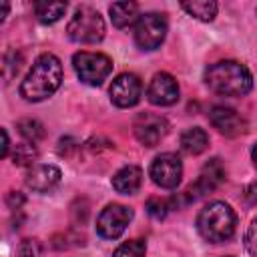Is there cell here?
I'll return each instance as SVG.
<instances>
[{
    "instance_id": "1",
    "label": "cell",
    "mask_w": 257,
    "mask_h": 257,
    "mask_svg": "<svg viewBox=\"0 0 257 257\" xmlns=\"http://www.w3.org/2000/svg\"><path fill=\"white\" fill-rule=\"evenodd\" d=\"M60 80H62L60 60L54 54L44 52L34 60L30 72L22 80L20 94L30 102H40V100L52 96L58 90Z\"/></svg>"
},
{
    "instance_id": "2",
    "label": "cell",
    "mask_w": 257,
    "mask_h": 257,
    "mask_svg": "<svg viewBox=\"0 0 257 257\" xmlns=\"http://www.w3.org/2000/svg\"><path fill=\"white\" fill-rule=\"evenodd\" d=\"M207 86L221 96H245L253 88L249 68L237 60H219L205 70Z\"/></svg>"
},
{
    "instance_id": "3",
    "label": "cell",
    "mask_w": 257,
    "mask_h": 257,
    "mask_svg": "<svg viewBox=\"0 0 257 257\" xmlns=\"http://www.w3.org/2000/svg\"><path fill=\"white\" fill-rule=\"evenodd\" d=\"M235 225H237L235 211L223 201H213L205 205L197 217V229L201 237L209 243L229 241L235 233Z\"/></svg>"
},
{
    "instance_id": "4",
    "label": "cell",
    "mask_w": 257,
    "mask_h": 257,
    "mask_svg": "<svg viewBox=\"0 0 257 257\" xmlns=\"http://www.w3.org/2000/svg\"><path fill=\"white\" fill-rule=\"evenodd\" d=\"M68 38L78 44H96L104 38V20L102 16L90 8V6H80L72 14L68 26H66Z\"/></svg>"
},
{
    "instance_id": "5",
    "label": "cell",
    "mask_w": 257,
    "mask_h": 257,
    "mask_svg": "<svg viewBox=\"0 0 257 257\" xmlns=\"http://www.w3.org/2000/svg\"><path fill=\"white\" fill-rule=\"evenodd\" d=\"M72 66L78 74V78L84 84L98 86L112 70V60L102 52H76L72 56Z\"/></svg>"
},
{
    "instance_id": "6",
    "label": "cell",
    "mask_w": 257,
    "mask_h": 257,
    "mask_svg": "<svg viewBox=\"0 0 257 257\" xmlns=\"http://www.w3.org/2000/svg\"><path fill=\"white\" fill-rule=\"evenodd\" d=\"M167 36V18L159 12L141 14L135 24V42L141 50H155Z\"/></svg>"
},
{
    "instance_id": "7",
    "label": "cell",
    "mask_w": 257,
    "mask_h": 257,
    "mask_svg": "<svg viewBox=\"0 0 257 257\" xmlns=\"http://www.w3.org/2000/svg\"><path fill=\"white\" fill-rule=\"evenodd\" d=\"M131 221H133V209L126 205L112 203L100 211L96 219V231L102 239H116L124 233Z\"/></svg>"
},
{
    "instance_id": "8",
    "label": "cell",
    "mask_w": 257,
    "mask_h": 257,
    "mask_svg": "<svg viewBox=\"0 0 257 257\" xmlns=\"http://www.w3.org/2000/svg\"><path fill=\"white\" fill-rule=\"evenodd\" d=\"M151 179L161 189H175L183 177V163L175 153L159 155L151 165Z\"/></svg>"
},
{
    "instance_id": "9",
    "label": "cell",
    "mask_w": 257,
    "mask_h": 257,
    "mask_svg": "<svg viewBox=\"0 0 257 257\" xmlns=\"http://www.w3.org/2000/svg\"><path fill=\"white\" fill-rule=\"evenodd\" d=\"M133 131H135V137L139 139L141 145L155 147L165 139V135L169 131V122L161 114L141 112L133 122Z\"/></svg>"
},
{
    "instance_id": "10",
    "label": "cell",
    "mask_w": 257,
    "mask_h": 257,
    "mask_svg": "<svg viewBox=\"0 0 257 257\" xmlns=\"http://www.w3.org/2000/svg\"><path fill=\"white\" fill-rule=\"evenodd\" d=\"M110 100L120 106V108H128V106H135L139 100H141V94H143V84L139 80L137 74L133 72H122L118 74L112 84H110Z\"/></svg>"
},
{
    "instance_id": "11",
    "label": "cell",
    "mask_w": 257,
    "mask_h": 257,
    "mask_svg": "<svg viewBox=\"0 0 257 257\" xmlns=\"http://www.w3.org/2000/svg\"><path fill=\"white\" fill-rule=\"evenodd\" d=\"M223 181H225V169H223L221 161H219V159H211V161L203 167L199 179L185 191L187 201H195L197 197H203V195L211 193V191L217 189Z\"/></svg>"
},
{
    "instance_id": "12",
    "label": "cell",
    "mask_w": 257,
    "mask_h": 257,
    "mask_svg": "<svg viewBox=\"0 0 257 257\" xmlns=\"http://www.w3.org/2000/svg\"><path fill=\"white\" fill-rule=\"evenodd\" d=\"M209 120L225 137H239V135H243L247 131L245 118L231 106H223V104L213 106L209 110Z\"/></svg>"
},
{
    "instance_id": "13",
    "label": "cell",
    "mask_w": 257,
    "mask_h": 257,
    "mask_svg": "<svg viewBox=\"0 0 257 257\" xmlns=\"http://www.w3.org/2000/svg\"><path fill=\"white\" fill-rule=\"evenodd\" d=\"M147 96L157 106H169L179 100V84L169 72H157L147 88Z\"/></svg>"
},
{
    "instance_id": "14",
    "label": "cell",
    "mask_w": 257,
    "mask_h": 257,
    "mask_svg": "<svg viewBox=\"0 0 257 257\" xmlns=\"http://www.w3.org/2000/svg\"><path fill=\"white\" fill-rule=\"evenodd\" d=\"M60 169L54 165H34L26 173V185L36 193H48L60 183Z\"/></svg>"
},
{
    "instance_id": "15",
    "label": "cell",
    "mask_w": 257,
    "mask_h": 257,
    "mask_svg": "<svg viewBox=\"0 0 257 257\" xmlns=\"http://www.w3.org/2000/svg\"><path fill=\"white\" fill-rule=\"evenodd\" d=\"M143 185V171L137 165H126L112 177V187L120 195H135Z\"/></svg>"
},
{
    "instance_id": "16",
    "label": "cell",
    "mask_w": 257,
    "mask_h": 257,
    "mask_svg": "<svg viewBox=\"0 0 257 257\" xmlns=\"http://www.w3.org/2000/svg\"><path fill=\"white\" fill-rule=\"evenodd\" d=\"M108 12H110V20H112V24L116 28L133 26L141 18L137 2H114V4H110Z\"/></svg>"
},
{
    "instance_id": "17",
    "label": "cell",
    "mask_w": 257,
    "mask_h": 257,
    "mask_svg": "<svg viewBox=\"0 0 257 257\" xmlns=\"http://www.w3.org/2000/svg\"><path fill=\"white\" fill-rule=\"evenodd\" d=\"M209 147V137L203 128L199 126H193V128H187L183 135H181V149L187 153V155H201L205 149Z\"/></svg>"
},
{
    "instance_id": "18",
    "label": "cell",
    "mask_w": 257,
    "mask_h": 257,
    "mask_svg": "<svg viewBox=\"0 0 257 257\" xmlns=\"http://www.w3.org/2000/svg\"><path fill=\"white\" fill-rule=\"evenodd\" d=\"M181 6L187 14L195 16L197 20H203V22H211L217 16V2H213V0H193V2H183Z\"/></svg>"
},
{
    "instance_id": "19",
    "label": "cell",
    "mask_w": 257,
    "mask_h": 257,
    "mask_svg": "<svg viewBox=\"0 0 257 257\" xmlns=\"http://www.w3.org/2000/svg\"><path fill=\"white\" fill-rule=\"evenodd\" d=\"M66 12V2H36L34 14L42 24H52L60 20Z\"/></svg>"
},
{
    "instance_id": "20",
    "label": "cell",
    "mask_w": 257,
    "mask_h": 257,
    "mask_svg": "<svg viewBox=\"0 0 257 257\" xmlns=\"http://www.w3.org/2000/svg\"><path fill=\"white\" fill-rule=\"evenodd\" d=\"M38 159V151L34 147V143H18L14 147V153H12V163L16 167H34V161Z\"/></svg>"
},
{
    "instance_id": "21",
    "label": "cell",
    "mask_w": 257,
    "mask_h": 257,
    "mask_svg": "<svg viewBox=\"0 0 257 257\" xmlns=\"http://www.w3.org/2000/svg\"><path fill=\"white\" fill-rule=\"evenodd\" d=\"M18 133L28 141V143H38L40 139H44V135H46V131H44V126L38 122V120H34V118H22V120H18Z\"/></svg>"
},
{
    "instance_id": "22",
    "label": "cell",
    "mask_w": 257,
    "mask_h": 257,
    "mask_svg": "<svg viewBox=\"0 0 257 257\" xmlns=\"http://www.w3.org/2000/svg\"><path fill=\"white\" fill-rule=\"evenodd\" d=\"M147 253V245L143 239H133L126 241L122 245L116 247V251L112 253V257H145Z\"/></svg>"
},
{
    "instance_id": "23",
    "label": "cell",
    "mask_w": 257,
    "mask_h": 257,
    "mask_svg": "<svg viewBox=\"0 0 257 257\" xmlns=\"http://www.w3.org/2000/svg\"><path fill=\"white\" fill-rule=\"evenodd\" d=\"M16 253L18 257H44V247L38 239H22Z\"/></svg>"
},
{
    "instance_id": "24",
    "label": "cell",
    "mask_w": 257,
    "mask_h": 257,
    "mask_svg": "<svg viewBox=\"0 0 257 257\" xmlns=\"http://www.w3.org/2000/svg\"><path fill=\"white\" fill-rule=\"evenodd\" d=\"M147 211H149V215L155 217V219H165V215H167V211H169V203L163 201V199H159V197H151V199L147 201Z\"/></svg>"
},
{
    "instance_id": "25",
    "label": "cell",
    "mask_w": 257,
    "mask_h": 257,
    "mask_svg": "<svg viewBox=\"0 0 257 257\" xmlns=\"http://www.w3.org/2000/svg\"><path fill=\"white\" fill-rule=\"evenodd\" d=\"M245 245H247V251L251 253V257H257V219H255V221L249 225V229H247Z\"/></svg>"
},
{
    "instance_id": "26",
    "label": "cell",
    "mask_w": 257,
    "mask_h": 257,
    "mask_svg": "<svg viewBox=\"0 0 257 257\" xmlns=\"http://www.w3.org/2000/svg\"><path fill=\"white\" fill-rule=\"evenodd\" d=\"M6 203H8L10 209H16V211H18V209L24 205V195L18 193V191H10L8 197H6Z\"/></svg>"
},
{
    "instance_id": "27",
    "label": "cell",
    "mask_w": 257,
    "mask_h": 257,
    "mask_svg": "<svg viewBox=\"0 0 257 257\" xmlns=\"http://www.w3.org/2000/svg\"><path fill=\"white\" fill-rule=\"evenodd\" d=\"M245 199H247L249 205H257V183H251L245 189Z\"/></svg>"
},
{
    "instance_id": "28",
    "label": "cell",
    "mask_w": 257,
    "mask_h": 257,
    "mask_svg": "<svg viewBox=\"0 0 257 257\" xmlns=\"http://www.w3.org/2000/svg\"><path fill=\"white\" fill-rule=\"evenodd\" d=\"M2 133V157H8V149H10V141H8V133H6V128H2L0 131Z\"/></svg>"
},
{
    "instance_id": "29",
    "label": "cell",
    "mask_w": 257,
    "mask_h": 257,
    "mask_svg": "<svg viewBox=\"0 0 257 257\" xmlns=\"http://www.w3.org/2000/svg\"><path fill=\"white\" fill-rule=\"evenodd\" d=\"M6 14H8V2H2V6H0V22L6 18Z\"/></svg>"
},
{
    "instance_id": "30",
    "label": "cell",
    "mask_w": 257,
    "mask_h": 257,
    "mask_svg": "<svg viewBox=\"0 0 257 257\" xmlns=\"http://www.w3.org/2000/svg\"><path fill=\"white\" fill-rule=\"evenodd\" d=\"M251 157H253V165H255V169H257V145L253 147V151H251Z\"/></svg>"
}]
</instances>
